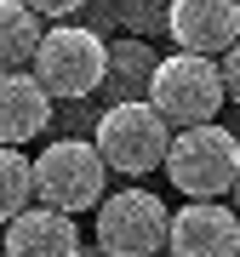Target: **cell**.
<instances>
[{
  "label": "cell",
  "mask_w": 240,
  "mask_h": 257,
  "mask_svg": "<svg viewBox=\"0 0 240 257\" xmlns=\"http://www.w3.org/2000/svg\"><path fill=\"white\" fill-rule=\"evenodd\" d=\"M166 229H172V211L149 189H114L109 200H97V251L103 257H155V251H166Z\"/></svg>",
  "instance_id": "8992f818"
},
{
  "label": "cell",
  "mask_w": 240,
  "mask_h": 257,
  "mask_svg": "<svg viewBox=\"0 0 240 257\" xmlns=\"http://www.w3.org/2000/svg\"><path fill=\"white\" fill-rule=\"evenodd\" d=\"M0 257H6V246H0Z\"/></svg>",
  "instance_id": "ac0fdd59"
},
{
  "label": "cell",
  "mask_w": 240,
  "mask_h": 257,
  "mask_svg": "<svg viewBox=\"0 0 240 257\" xmlns=\"http://www.w3.org/2000/svg\"><path fill=\"white\" fill-rule=\"evenodd\" d=\"M29 69L40 74V86H46L52 97H92L103 86V74H109V46H103L97 29L86 23H52L46 35H40L35 57H29Z\"/></svg>",
  "instance_id": "277c9868"
},
{
  "label": "cell",
  "mask_w": 240,
  "mask_h": 257,
  "mask_svg": "<svg viewBox=\"0 0 240 257\" xmlns=\"http://www.w3.org/2000/svg\"><path fill=\"white\" fill-rule=\"evenodd\" d=\"M240 172V143L234 132H223L217 120L200 126H172V149H166V177L189 200H223L234 189Z\"/></svg>",
  "instance_id": "3957f363"
},
{
  "label": "cell",
  "mask_w": 240,
  "mask_h": 257,
  "mask_svg": "<svg viewBox=\"0 0 240 257\" xmlns=\"http://www.w3.org/2000/svg\"><path fill=\"white\" fill-rule=\"evenodd\" d=\"M234 257H240V251H234Z\"/></svg>",
  "instance_id": "d6986e66"
},
{
  "label": "cell",
  "mask_w": 240,
  "mask_h": 257,
  "mask_svg": "<svg viewBox=\"0 0 240 257\" xmlns=\"http://www.w3.org/2000/svg\"><path fill=\"white\" fill-rule=\"evenodd\" d=\"M149 74H155L149 46H138V40H120V46H109V74H103V80H109L120 97H138L143 86H149Z\"/></svg>",
  "instance_id": "4fadbf2b"
},
{
  "label": "cell",
  "mask_w": 240,
  "mask_h": 257,
  "mask_svg": "<svg viewBox=\"0 0 240 257\" xmlns=\"http://www.w3.org/2000/svg\"><path fill=\"white\" fill-rule=\"evenodd\" d=\"M155 257H172V251H155Z\"/></svg>",
  "instance_id": "e0dca14e"
},
{
  "label": "cell",
  "mask_w": 240,
  "mask_h": 257,
  "mask_svg": "<svg viewBox=\"0 0 240 257\" xmlns=\"http://www.w3.org/2000/svg\"><path fill=\"white\" fill-rule=\"evenodd\" d=\"M166 29H172V40L183 52L223 57L240 40V0H172Z\"/></svg>",
  "instance_id": "ba28073f"
},
{
  "label": "cell",
  "mask_w": 240,
  "mask_h": 257,
  "mask_svg": "<svg viewBox=\"0 0 240 257\" xmlns=\"http://www.w3.org/2000/svg\"><path fill=\"white\" fill-rule=\"evenodd\" d=\"M29 12H40V18L46 23H63V18H74V12L86 6V0H23Z\"/></svg>",
  "instance_id": "5bb4252c"
},
{
  "label": "cell",
  "mask_w": 240,
  "mask_h": 257,
  "mask_svg": "<svg viewBox=\"0 0 240 257\" xmlns=\"http://www.w3.org/2000/svg\"><path fill=\"white\" fill-rule=\"evenodd\" d=\"M223 92H229V103H240V40H234V46L229 52H223Z\"/></svg>",
  "instance_id": "9a60e30c"
},
{
  "label": "cell",
  "mask_w": 240,
  "mask_h": 257,
  "mask_svg": "<svg viewBox=\"0 0 240 257\" xmlns=\"http://www.w3.org/2000/svg\"><path fill=\"white\" fill-rule=\"evenodd\" d=\"M166 251L172 257H234L240 251V211L223 200H189L183 211H172Z\"/></svg>",
  "instance_id": "52a82bcc"
},
{
  "label": "cell",
  "mask_w": 240,
  "mask_h": 257,
  "mask_svg": "<svg viewBox=\"0 0 240 257\" xmlns=\"http://www.w3.org/2000/svg\"><path fill=\"white\" fill-rule=\"evenodd\" d=\"M92 143H97V155H103L109 172H120V177H149L155 166H166L172 120L160 114L149 97H120V103L103 109Z\"/></svg>",
  "instance_id": "6da1fadb"
},
{
  "label": "cell",
  "mask_w": 240,
  "mask_h": 257,
  "mask_svg": "<svg viewBox=\"0 0 240 257\" xmlns=\"http://www.w3.org/2000/svg\"><path fill=\"white\" fill-rule=\"evenodd\" d=\"M229 194H234V211H240V172H234V189H229Z\"/></svg>",
  "instance_id": "2e32d148"
},
{
  "label": "cell",
  "mask_w": 240,
  "mask_h": 257,
  "mask_svg": "<svg viewBox=\"0 0 240 257\" xmlns=\"http://www.w3.org/2000/svg\"><path fill=\"white\" fill-rule=\"evenodd\" d=\"M40 35H46L40 12H29L23 0H0V69H29Z\"/></svg>",
  "instance_id": "8fae6325"
},
{
  "label": "cell",
  "mask_w": 240,
  "mask_h": 257,
  "mask_svg": "<svg viewBox=\"0 0 240 257\" xmlns=\"http://www.w3.org/2000/svg\"><path fill=\"white\" fill-rule=\"evenodd\" d=\"M103 183H109V166H103L97 143L86 138H57L35 155V200L57 206V211H86L103 200Z\"/></svg>",
  "instance_id": "5b68a950"
},
{
  "label": "cell",
  "mask_w": 240,
  "mask_h": 257,
  "mask_svg": "<svg viewBox=\"0 0 240 257\" xmlns=\"http://www.w3.org/2000/svg\"><path fill=\"white\" fill-rule=\"evenodd\" d=\"M23 206H35V160L18 143H0V223H12Z\"/></svg>",
  "instance_id": "7c38bea8"
},
{
  "label": "cell",
  "mask_w": 240,
  "mask_h": 257,
  "mask_svg": "<svg viewBox=\"0 0 240 257\" xmlns=\"http://www.w3.org/2000/svg\"><path fill=\"white\" fill-rule=\"evenodd\" d=\"M143 97L155 103L172 126H200V120H217V109L229 103L217 57L183 52V46L155 63V74H149V86H143Z\"/></svg>",
  "instance_id": "7a4b0ae2"
},
{
  "label": "cell",
  "mask_w": 240,
  "mask_h": 257,
  "mask_svg": "<svg viewBox=\"0 0 240 257\" xmlns=\"http://www.w3.org/2000/svg\"><path fill=\"white\" fill-rule=\"evenodd\" d=\"M52 92L35 69H0V143H29L52 126Z\"/></svg>",
  "instance_id": "9c48e42d"
},
{
  "label": "cell",
  "mask_w": 240,
  "mask_h": 257,
  "mask_svg": "<svg viewBox=\"0 0 240 257\" xmlns=\"http://www.w3.org/2000/svg\"><path fill=\"white\" fill-rule=\"evenodd\" d=\"M6 257H80V229L57 206H23L6 223Z\"/></svg>",
  "instance_id": "30bf717a"
}]
</instances>
